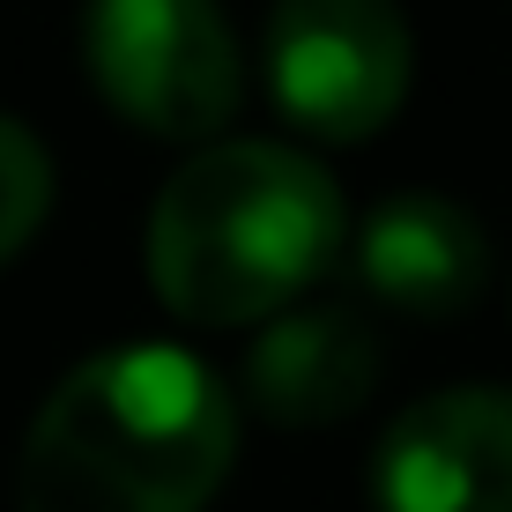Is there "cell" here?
Here are the masks:
<instances>
[{"instance_id":"cell-6","label":"cell","mask_w":512,"mask_h":512,"mask_svg":"<svg viewBox=\"0 0 512 512\" xmlns=\"http://www.w3.org/2000/svg\"><path fill=\"white\" fill-rule=\"evenodd\" d=\"M379 364H386L379 334L349 305H290L260 320V334L245 342L238 386L282 431H320V423H342L372 401Z\"/></svg>"},{"instance_id":"cell-2","label":"cell","mask_w":512,"mask_h":512,"mask_svg":"<svg viewBox=\"0 0 512 512\" xmlns=\"http://www.w3.org/2000/svg\"><path fill=\"white\" fill-rule=\"evenodd\" d=\"M342 245V186L282 141H208L149 208V282L193 327H260L305 305Z\"/></svg>"},{"instance_id":"cell-8","label":"cell","mask_w":512,"mask_h":512,"mask_svg":"<svg viewBox=\"0 0 512 512\" xmlns=\"http://www.w3.org/2000/svg\"><path fill=\"white\" fill-rule=\"evenodd\" d=\"M45 208H52V156H45V141L30 127H15V119H0V268L38 238Z\"/></svg>"},{"instance_id":"cell-7","label":"cell","mask_w":512,"mask_h":512,"mask_svg":"<svg viewBox=\"0 0 512 512\" xmlns=\"http://www.w3.org/2000/svg\"><path fill=\"white\" fill-rule=\"evenodd\" d=\"M357 275L379 305L446 320L490 282V231L453 193H386L357 231Z\"/></svg>"},{"instance_id":"cell-1","label":"cell","mask_w":512,"mask_h":512,"mask_svg":"<svg viewBox=\"0 0 512 512\" xmlns=\"http://www.w3.org/2000/svg\"><path fill=\"white\" fill-rule=\"evenodd\" d=\"M238 461V394L179 342H127L45 394L15 512H201Z\"/></svg>"},{"instance_id":"cell-5","label":"cell","mask_w":512,"mask_h":512,"mask_svg":"<svg viewBox=\"0 0 512 512\" xmlns=\"http://www.w3.org/2000/svg\"><path fill=\"white\" fill-rule=\"evenodd\" d=\"M379 512H512V386H438L372 446Z\"/></svg>"},{"instance_id":"cell-4","label":"cell","mask_w":512,"mask_h":512,"mask_svg":"<svg viewBox=\"0 0 512 512\" xmlns=\"http://www.w3.org/2000/svg\"><path fill=\"white\" fill-rule=\"evenodd\" d=\"M416 75V38L401 0H275L268 90L305 141H364L401 112Z\"/></svg>"},{"instance_id":"cell-3","label":"cell","mask_w":512,"mask_h":512,"mask_svg":"<svg viewBox=\"0 0 512 512\" xmlns=\"http://www.w3.org/2000/svg\"><path fill=\"white\" fill-rule=\"evenodd\" d=\"M90 82L156 141H216L238 112V38L216 0H90Z\"/></svg>"}]
</instances>
